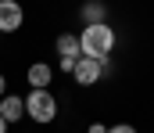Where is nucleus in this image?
<instances>
[{"mask_svg": "<svg viewBox=\"0 0 154 133\" xmlns=\"http://www.w3.org/2000/svg\"><path fill=\"white\" fill-rule=\"evenodd\" d=\"M79 47H82V58L108 61L111 50H115V29H111L108 22H100V25H82V33H79Z\"/></svg>", "mask_w": 154, "mask_h": 133, "instance_id": "obj_1", "label": "nucleus"}, {"mask_svg": "<svg viewBox=\"0 0 154 133\" xmlns=\"http://www.w3.org/2000/svg\"><path fill=\"white\" fill-rule=\"evenodd\" d=\"M25 115L39 122V126H47V122H54L57 119V97L50 93V90H29L25 93Z\"/></svg>", "mask_w": 154, "mask_h": 133, "instance_id": "obj_2", "label": "nucleus"}, {"mask_svg": "<svg viewBox=\"0 0 154 133\" xmlns=\"http://www.w3.org/2000/svg\"><path fill=\"white\" fill-rule=\"evenodd\" d=\"M111 61V58H108ZM72 79L79 87H93L97 79H104V61H93V58H79L75 68H72Z\"/></svg>", "mask_w": 154, "mask_h": 133, "instance_id": "obj_3", "label": "nucleus"}, {"mask_svg": "<svg viewBox=\"0 0 154 133\" xmlns=\"http://www.w3.org/2000/svg\"><path fill=\"white\" fill-rule=\"evenodd\" d=\"M25 22V11L18 0H0V33H18Z\"/></svg>", "mask_w": 154, "mask_h": 133, "instance_id": "obj_4", "label": "nucleus"}, {"mask_svg": "<svg viewBox=\"0 0 154 133\" xmlns=\"http://www.w3.org/2000/svg\"><path fill=\"white\" fill-rule=\"evenodd\" d=\"M25 115V97H18V93H4L0 97V119L11 126V122H18Z\"/></svg>", "mask_w": 154, "mask_h": 133, "instance_id": "obj_5", "label": "nucleus"}, {"mask_svg": "<svg viewBox=\"0 0 154 133\" xmlns=\"http://www.w3.org/2000/svg\"><path fill=\"white\" fill-rule=\"evenodd\" d=\"M25 79H29V87H32V90H50V79H54V68H50L47 61H36V65H29Z\"/></svg>", "mask_w": 154, "mask_h": 133, "instance_id": "obj_6", "label": "nucleus"}, {"mask_svg": "<svg viewBox=\"0 0 154 133\" xmlns=\"http://www.w3.org/2000/svg\"><path fill=\"white\" fill-rule=\"evenodd\" d=\"M54 47H57V58H68V61H79V58H82V47H79L75 33H61V36L54 40Z\"/></svg>", "mask_w": 154, "mask_h": 133, "instance_id": "obj_7", "label": "nucleus"}, {"mask_svg": "<svg viewBox=\"0 0 154 133\" xmlns=\"http://www.w3.org/2000/svg\"><path fill=\"white\" fill-rule=\"evenodd\" d=\"M79 14H82V22H86V25H100V22H108V7H104L100 0H86Z\"/></svg>", "mask_w": 154, "mask_h": 133, "instance_id": "obj_8", "label": "nucleus"}, {"mask_svg": "<svg viewBox=\"0 0 154 133\" xmlns=\"http://www.w3.org/2000/svg\"><path fill=\"white\" fill-rule=\"evenodd\" d=\"M108 133H136V126H129V122H118V126H108Z\"/></svg>", "mask_w": 154, "mask_h": 133, "instance_id": "obj_9", "label": "nucleus"}, {"mask_svg": "<svg viewBox=\"0 0 154 133\" xmlns=\"http://www.w3.org/2000/svg\"><path fill=\"white\" fill-rule=\"evenodd\" d=\"M86 133H108V126H104V122H93V126H90Z\"/></svg>", "mask_w": 154, "mask_h": 133, "instance_id": "obj_10", "label": "nucleus"}, {"mask_svg": "<svg viewBox=\"0 0 154 133\" xmlns=\"http://www.w3.org/2000/svg\"><path fill=\"white\" fill-rule=\"evenodd\" d=\"M4 93H7V79L0 76V97H4Z\"/></svg>", "mask_w": 154, "mask_h": 133, "instance_id": "obj_11", "label": "nucleus"}, {"mask_svg": "<svg viewBox=\"0 0 154 133\" xmlns=\"http://www.w3.org/2000/svg\"><path fill=\"white\" fill-rule=\"evenodd\" d=\"M0 133H7V122H4V119H0Z\"/></svg>", "mask_w": 154, "mask_h": 133, "instance_id": "obj_12", "label": "nucleus"}]
</instances>
